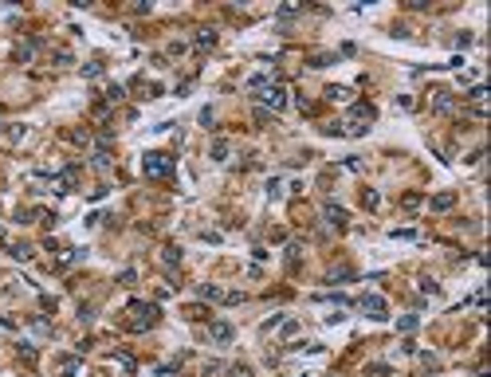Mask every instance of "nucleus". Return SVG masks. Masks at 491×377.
<instances>
[{
    "mask_svg": "<svg viewBox=\"0 0 491 377\" xmlns=\"http://www.w3.org/2000/svg\"><path fill=\"white\" fill-rule=\"evenodd\" d=\"M259 98H263L271 110H283V102H287V98H283V87H263V94H259Z\"/></svg>",
    "mask_w": 491,
    "mask_h": 377,
    "instance_id": "7ed1b4c3",
    "label": "nucleus"
},
{
    "mask_svg": "<svg viewBox=\"0 0 491 377\" xmlns=\"http://www.w3.org/2000/svg\"><path fill=\"white\" fill-rule=\"evenodd\" d=\"M169 169H173V165L165 161L161 153H149V157H145V173H149V177H165Z\"/></svg>",
    "mask_w": 491,
    "mask_h": 377,
    "instance_id": "f03ea898",
    "label": "nucleus"
},
{
    "mask_svg": "<svg viewBox=\"0 0 491 377\" xmlns=\"http://www.w3.org/2000/svg\"><path fill=\"white\" fill-rule=\"evenodd\" d=\"M362 306H366V310H370L374 318H385V303H381L377 295H366V299H362Z\"/></svg>",
    "mask_w": 491,
    "mask_h": 377,
    "instance_id": "20e7f679",
    "label": "nucleus"
},
{
    "mask_svg": "<svg viewBox=\"0 0 491 377\" xmlns=\"http://www.w3.org/2000/svg\"><path fill=\"white\" fill-rule=\"evenodd\" d=\"M224 153H228V145H224V141H216V145H212V157H216V161H224Z\"/></svg>",
    "mask_w": 491,
    "mask_h": 377,
    "instance_id": "1a4fd4ad",
    "label": "nucleus"
},
{
    "mask_svg": "<svg viewBox=\"0 0 491 377\" xmlns=\"http://www.w3.org/2000/svg\"><path fill=\"white\" fill-rule=\"evenodd\" d=\"M209 334L216 338V342H228V338H232V326H228V322H212Z\"/></svg>",
    "mask_w": 491,
    "mask_h": 377,
    "instance_id": "39448f33",
    "label": "nucleus"
},
{
    "mask_svg": "<svg viewBox=\"0 0 491 377\" xmlns=\"http://www.w3.org/2000/svg\"><path fill=\"white\" fill-rule=\"evenodd\" d=\"M157 318V306H149V303H134V326H149Z\"/></svg>",
    "mask_w": 491,
    "mask_h": 377,
    "instance_id": "f257e3e1",
    "label": "nucleus"
},
{
    "mask_svg": "<svg viewBox=\"0 0 491 377\" xmlns=\"http://www.w3.org/2000/svg\"><path fill=\"white\" fill-rule=\"evenodd\" d=\"M216 44V36H212V32H205V36H197V47H212Z\"/></svg>",
    "mask_w": 491,
    "mask_h": 377,
    "instance_id": "6e6552de",
    "label": "nucleus"
},
{
    "mask_svg": "<svg viewBox=\"0 0 491 377\" xmlns=\"http://www.w3.org/2000/svg\"><path fill=\"white\" fill-rule=\"evenodd\" d=\"M326 220L342 228V224H346V209H338V205H326Z\"/></svg>",
    "mask_w": 491,
    "mask_h": 377,
    "instance_id": "423d86ee",
    "label": "nucleus"
},
{
    "mask_svg": "<svg viewBox=\"0 0 491 377\" xmlns=\"http://www.w3.org/2000/svg\"><path fill=\"white\" fill-rule=\"evenodd\" d=\"M448 205H452V193H440V197L432 201V209H448Z\"/></svg>",
    "mask_w": 491,
    "mask_h": 377,
    "instance_id": "0eeeda50",
    "label": "nucleus"
}]
</instances>
